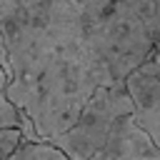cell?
Masks as SVG:
<instances>
[{
  "label": "cell",
  "mask_w": 160,
  "mask_h": 160,
  "mask_svg": "<svg viewBox=\"0 0 160 160\" xmlns=\"http://www.w3.org/2000/svg\"><path fill=\"white\" fill-rule=\"evenodd\" d=\"M2 88L42 140L68 132L102 88H125L160 45V0H0Z\"/></svg>",
  "instance_id": "6da1fadb"
},
{
  "label": "cell",
  "mask_w": 160,
  "mask_h": 160,
  "mask_svg": "<svg viewBox=\"0 0 160 160\" xmlns=\"http://www.w3.org/2000/svg\"><path fill=\"white\" fill-rule=\"evenodd\" d=\"M52 142L70 160H160V145L140 125L128 88L98 90L80 120Z\"/></svg>",
  "instance_id": "7a4b0ae2"
},
{
  "label": "cell",
  "mask_w": 160,
  "mask_h": 160,
  "mask_svg": "<svg viewBox=\"0 0 160 160\" xmlns=\"http://www.w3.org/2000/svg\"><path fill=\"white\" fill-rule=\"evenodd\" d=\"M125 88L135 100L140 125L160 145V45L152 58L128 78Z\"/></svg>",
  "instance_id": "3957f363"
},
{
  "label": "cell",
  "mask_w": 160,
  "mask_h": 160,
  "mask_svg": "<svg viewBox=\"0 0 160 160\" xmlns=\"http://www.w3.org/2000/svg\"><path fill=\"white\" fill-rule=\"evenodd\" d=\"M0 128H18V130H22L28 142H40L42 140V135L38 132V125L28 115V110H22L18 102H12L10 95H5V92L0 95Z\"/></svg>",
  "instance_id": "277c9868"
},
{
  "label": "cell",
  "mask_w": 160,
  "mask_h": 160,
  "mask_svg": "<svg viewBox=\"0 0 160 160\" xmlns=\"http://www.w3.org/2000/svg\"><path fill=\"white\" fill-rule=\"evenodd\" d=\"M8 160H70V155L60 150L55 142L40 140V142H22Z\"/></svg>",
  "instance_id": "5b68a950"
},
{
  "label": "cell",
  "mask_w": 160,
  "mask_h": 160,
  "mask_svg": "<svg viewBox=\"0 0 160 160\" xmlns=\"http://www.w3.org/2000/svg\"><path fill=\"white\" fill-rule=\"evenodd\" d=\"M22 142H28L25 135H22V130H18V128H0V150H2V160H8Z\"/></svg>",
  "instance_id": "8992f818"
}]
</instances>
